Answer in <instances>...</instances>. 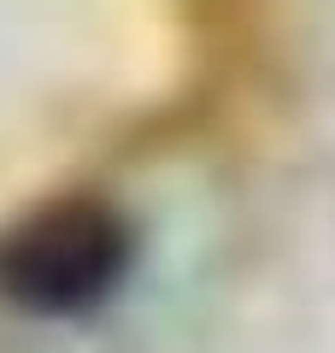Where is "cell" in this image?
<instances>
[{
  "instance_id": "6da1fadb",
  "label": "cell",
  "mask_w": 335,
  "mask_h": 353,
  "mask_svg": "<svg viewBox=\"0 0 335 353\" xmlns=\"http://www.w3.org/2000/svg\"><path fill=\"white\" fill-rule=\"evenodd\" d=\"M130 271V230L106 206H53L0 241V294L36 318L94 312Z\"/></svg>"
}]
</instances>
